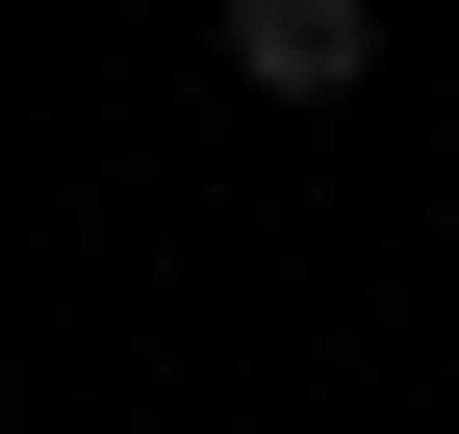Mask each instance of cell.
<instances>
[{
    "label": "cell",
    "instance_id": "obj_1",
    "mask_svg": "<svg viewBox=\"0 0 459 434\" xmlns=\"http://www.w3.org/2000/svg\"><path fill=\"white\" fill-rule=\"evenodd\" d=\"M230 77L255 102H358L383 77V0H230Z\"/></svg>",
    "mask_w": 459,
    "mask_h": 434
},
{
    "label": "cell",
    "instance_id": "obj_2",
    "mask_svg": "<svg viewBox=\"0 0 459 434\" xmlns=\"http://www.w3.org/2000/svg\"><path fill=\"white\" fill-rule=\"evenodd\" d=\"M102 26H128V0H102Z\"/></svg>",
    "mask_w": 459,
    "mask_h": 434
}]
</instances>
